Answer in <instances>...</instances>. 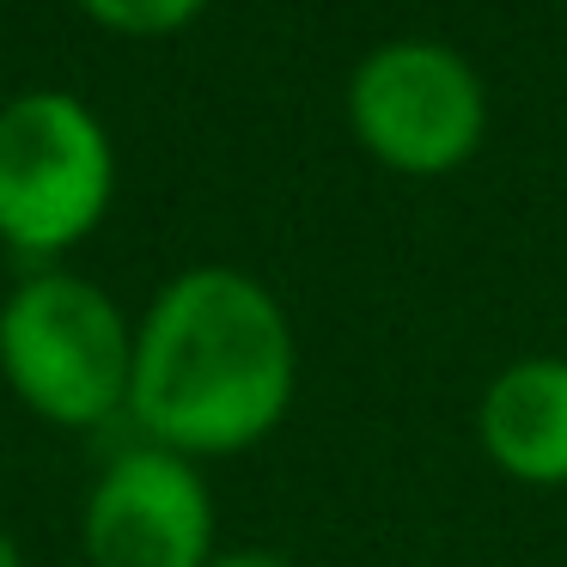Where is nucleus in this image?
Returning a JSON list of instances; mask_svg holds the SVG:
<instances>
[{
  "instance_id": "nucleus-1",
  "label": "nucleus",
  "mask_w": 567,
  "mask_h": 567,
  "mask_svg": "<svg viewBox=\"0 0 567 567\" xmlns=\"http://www.w3.org/2000/svg\"><path fill=\"white\" fill-rule=\"evenodd\" d=\"M299 342L281 299L233 262H196L153 293L135 323L128 415L147 445L189 457H238L293 409Z\"/></svg>"
},
{
  "instance_id": "nucleus-6",
  "label": "nucleus",
  "mask_w": 567,
  "mask_h": 567,
  "mask_svg": "<svg viewBox=\"0 0 567 567\" xmlns=\"http://www.w3.org/2000/svg\"><path fill=\"white\" fill-rule=\"evenodd\" d=\"M476 445L518 488H567V354H518L482 384Z\"/></svg>"
},
{
  "instance_id": "nucleus-8",
  "label": "nucleus",
  "mask_w": 567,
  "mask_h": 567,
  "mask_svg": "<svg viewBox=\"0 0 567 567\" xmlns=\"http://www.w3.org/2000/svg\"><path fill=\"white\" fill-rule=\"evenodd\" d=\"M208 567H293V561H281L269 549H233V555H214Z\"/></svg>"
},
{
  "instance_id": "nucleus-4",
  "label": "nucleus",
  "mask_w": 567,
  "mask_h": 567,
  "mask_svg": "<svg viewBox=\"0 0 567 567\" xmlns=\"http://www.w3.org/2000/svg\"><path fill=\"white\" fill-rule=\"evenodd\" d=\"M348 128L396 177H452L488 141V86L440 38H391L348 74Z\"/></svg>"
},
{
  "instance_id": "nucleus-5",
  "label": "nucleus",
  "mask_w": 567,
  "mask_h": 567,
  "mask_svg": "<svg viewBox=\"0 0 567 567\" xmlns=\"http://www.w3.org/2000/svg\"><path fill=\"white\" fill-rule=\"evenodd\" d=\"M80 549L92 567H208L220 549L202 470L165 445L111 457L80 513Z\"/></svg>"
},
{
  "instance_id": "nucleus-10",
  "label": "nucleus",
  "mask_w": 567,
  "mask_h": 567,
  "mask_svg": "<svg viewBox=\"0 0 567 567\" xmlns=\"http://www.w3.org/2000/svg\"><path fill=\"white\" fill-rule=\"evenodd\" d=\"M561 494H567V488H561Z\"/></svg>"
},
{
  "instance_id": "nucleus-2",
  "label": "nucleus",
  "mask_w": 567,
  "mask_h": 567,
  "mask_svg": "<svg viewBox=\"0 0 567 567\" xmlns=\"http://www.w3.org/2000/svg\"><path fill=\"white\" fill-rule=\"evenodd\" d=\"M0 372L50 427H99L128 409L135 323L99 281L43 269L0 306Z\"/></svg>"
},
{
  "instance_id": "nucleus-3",
  "label": "nucleus",
  "mask_w": 567,
  "mask_h": 567,
  "mask_svg": "<svg viewBox=\"0 0 567 567\" xmlns=\"http://www.w3.org/2000/svg\"><path fill=\"white\" fill-rule=\"evenodd\" d=\"M116 196V147L86 99L19 92L0 104V245L62 257L99 233Z\"/></svg>"
},
{
  "instance_id": "nucleus-7",
  "label": "nucleus",
  "mask_w": 567,
  "mask_h": 567,
  "mask_svg": "<svg viewBox=\"0 0 567 567\" xmlns=\"http://www.w3.org/2000/svg\"><path fill=\"white\" fill-rule=\"evenodd\" d=\"M74 7L116 38H172L208 13V0H74Z\"/></svg>"
},
{
  "instance_id": "nucleus-9",
  "label": "nucleus",
  "mask_w": 567,
  "mask_h": 567,
  "mask_svg": "<svg viewBox=\"0 0 567 567\" xmlns=\"http://www.w3.org/2000/svg\"><path fill=\"white\" fill-rule=\"evenodd\" d=\"M0 567H25V549H19V543L7 537V530H0Z\"/></svg>"
}]
</instances>
